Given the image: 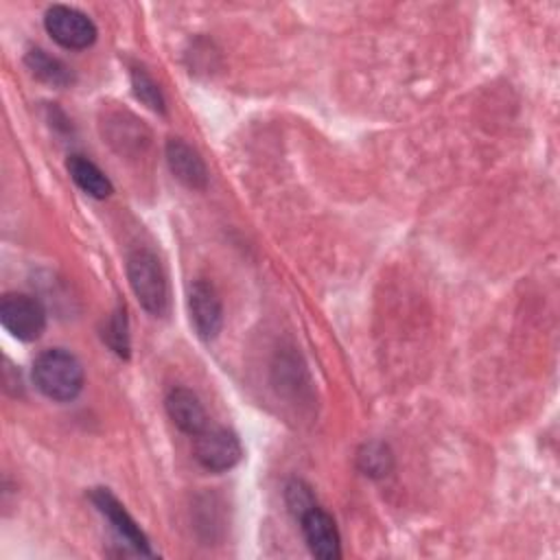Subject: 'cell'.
Instances as JSON below:
<instances>
[{
  "label": "cell",
  "mask_w": 560,
  "mask_h": 560,
  "mask_svg": "<svg viewBox=\"0 0 560 560\" xmlns=\"http://www.w3.org/2000/svg\"><path fill=\"white\" fill-rule=\"evenodd\" d=\"M46 33L63 48L83 50L96 42L94 22L79 9L52 4L44 15Z\"/></svg>",
  "instance_id": "277c9868"
},
{
  "label": "cell",
  "mask_w": 560,
  "mask_h": 560,
  "mask_svg": "<svg viewBox=\"0 0 560 560\" xmlns=\"http://www.w3.org/2000/svg\"><path fill=\"white\" fill-rule=\"evenodd\" d=\"M164 407H166V413L173 420V424L188 435H199L208 424L206 409H203L201 400L188 387H173L166 394Z\"/></svg>",
  "instance_id": "30bf717a"
},
{
  "label": "cell",
  "mask_w": 560,
  "mask_h": 560,
  "mask_svg": "<svg viewBox=\"0 0 560 560\" xmlns=\"http://www.w3.org/2000/svg\"><path fill=\"white\" fill-rule=\"evenodd\" d=\"M66 168H68L70 177L74 179V184H77L83 192H88L90 197H94V199H105V197L112 195V190H114V188H112V182H109L107 175H105L92 160H88L85 155H79V153L70 155L68 162H66Z\"/></svg>",
  "instance_id": "8fae6325"
},
{
  "label": "cell",
  "mask_w": 560,
  "mask_h": 560,
  "mask_svg": "<svg viewBox=\"0 0 560 560\" xmlns=\"http://www.w3.org/2000/svg\"><path fill=\"white\" fill-rule=\"evenodd\" d=\"M33 383L46 398L68 402L83 389V365L72 352L48 348L33 361Z\"/></svg>",
  "instance_id": "6da1fadb"
},
{
  "label": "cell",
  "mask_w": 560,
  "mask_h": 560,
  "mask_svg": "<svg viewBox=\"0 0 560 560\" xmlns=\"http://www.w3.org/2000/svg\"><path fill=\"white\" fill-rule=\"evenodd\" d=\"M166 162L171 173L188 188L203 190L208 186V168L201 155L179 138L166 142Z\"/></svg>",
  "instance_id": "9c48e42d"
},
{
  "label": "cell",
  "mask_w": 560,
  "mask_h": 560,
  "mask_svg": "<svg viewBox=\"0 0 560 560\" xmlns=\"http://www.w3.org/2000/svg\"><path fill=\"white\" fill-rule=\"evenodd\" d=\"M188 313L195 332L203 341H212L223 326V304L217 289L206 280H195L188 291Z\"/></svg>",
  "instance_id": "8992f818"
},
{
  "label": "cell",
  "mask_w": 560,
  "mask_h": 560,
  "mask_svg": "<svg viewBox=\"0 0 560 560\" xmlns=\"http://www.w3.org/2000/svg\"><path fill=\"white\" fill-rule=\"evenodd\" d=\"M131 88H133L136 98L140 103H144L149 109H153L158 114L166 112L164 96H162L158 83L144 72V68H131Z\"/></svg>",
  "instance_id": "9a60e30c"
},
{
  "label": "cell",
  "mask_w": 560,
  "mask_h": 560,
  "mask_svg": "<svg viewBox=\"0 0 560 560\" xmlns=\"http://www.w3.org/2000/svg\"><path fill=\"white\" fill-rule=\"evenodd\" d=\"M304 540L315 558L322 560H335L341 556V540L339 529L332 521V516L322 508H311L306 514L300 516Z\"/></svg>",
  "instance_id": "ba28073f"
},
{
  "label": "cell",
  "mask_w": 560,
  "mask_h": 560,
  "mask_svg": "<svg viewBox=\"0 0 560 560\" xmlns=\"http://www.w3.org/2000/svg\"><path fill=\"white\" fill-rule=\"evenodd\" d=\"M287 505H289V510L300 518L302 514H306L311 508H315V499H313V492H311V488L304 483V481H300V479H291L289 483H287Z\"/></svg>",
  "instance_id": "2e32d148"
},
{
  "label": "cell",
  "mask_w": 560,
  "mask_h": 560,
  "mask_svg": "<svg viewBox=\"0 0 560 560\" xmlns=\"http://www.w3.org/2000/svg\"><path fill=\"white\" fill-rule=\"evenodd\" d=\"M129 287L140 306L160 317L168 308V282L158 256L149 249H136L127 258Z\"/></svg>",
  "instance_id": "7a4b0ae2"
},
{
  "label": "cell",
  "mask_w": 560,
  "mask_h": 560,
  "mask_svg": "<svg viewBox=\"0 0 560 560\" xmlns=\"http://www.w3.org/2000/svg\"><path fill=\"white\" fill-rule=\"evenodd\" d=\"M192 453L199 466H203L206 470L223 472L234 468L241 462L243 446L230 429L217 427V429H203L199 435H195Z\"/></svg>",
  "instance_id": "5b68a950"
},
{
  "label": "cell",
  "mask_w": 560,
  "mask_h": 560,
  "mask_svg": "<svg viewBox=\"0 0 560 560\" xmlns=\"http://www.w3.org/2000/svg\"><path fill=\"white\" fill-rule=\"evenodd\" d=\"M357 466H359V470L363 475L381 479V477L389 475V470L394 466V455H392L387 444H383V442H368L357 453Z\"/></svg>",
  "instance_id": "4fadbf2b"
},
{
  "label": "cell",
  "mask_w": 560,
  "mask_h": 560,
  "mask_svg": "<svg viewBox=\"0 0 560 560\" xmlns=\"http://www.w3.org/2000/svg\"><path fill=\"white\" fill-rule=\"evenodd\" d=\"M24 63L26 68L44 83L52 85V88H68L72 85L74 81V74L72 70L57 57L48 55L46 50L42 48H31L26 55H24Z\"/></svg>",
  "instance_id": "7c38bea8"
},
{
  "label": "cell",
  "mask_w": 560,
  "mask_h": 560,
  "mask_svg": "<svg viewBox=\"0 0 560 560\" xmlns=\"http://www.w3.org/2000/svg\"><path fill=\"white\" fill-rule=\"evenodd\" d=\"M103 341L122 359L129 357L131 343H129V322L125 308H116L103 328Z\"/></svg>",
  "instance_id": "5bb4252c"
},
{
  "label": "cell",
  "mask_w": 560,
  "mask_h": 560,
  "mask_svg": "<svg viewBox=\"0 0 560 560\" xmlns=\"http://www.w3.org/2000/svg\"><path fill=\"white\" fill-rule=\"evenodd\" d=\"M0 322L20 341H35L46 330V311L28 293H7L0 300Z\"/></svg>",
  "instance_id": "3957f363"
},
{
  "label": "cell",
  "mask_w": 560,
  "mask_h": 560,
  "mask_svg": "<svg viewBox=\"0 0 560 560\" xmlns=\"http://www.w3.org/2000/svg\"><path fill=\"white\" fill-rule=\"evenodd\" d=\"M92 503L96 505V510L109 521V525L114 527V532L129 545L133 547L136 553L140 556H153V549L149 545V538L144 536V532L140 529V525L131 518V514L125 510V505L107 490V488H94L90 492Z\"/></svg>",
  "instance_id": "52a82bcc"
}]
</instances>
